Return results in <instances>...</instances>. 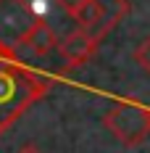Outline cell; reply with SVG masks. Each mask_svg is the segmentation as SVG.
<instances>
[{"mask_svg": "<svg viewBox=\"0 0 150 153\" xmlns=\"http://www.w3.org/2000/svg\"><path fill=\"white\" fill-rule=\"evenodd\" d=\"M53 87V79L18 58L0 50V132H8L40 98Z\"/></svg>", "mask_w": 150, "mask_h": 153, "instance_id": "obj_1", "label": "cell"}, {"mask_svg": "<svg viewBox=\"0 0 150 153\" xmlns=\"http://www.w3.org/2000/svg\"><path fill=\"white\" fill-rule=\"evenodd\" d=\"M103 124L121 145L137 148L150 135V106L137 98H121L103 116Z\"/></svg>", "mask_w": 150, "mask_h": 153, "instance_id": "obj_2", "label": "cell"}, {"mask_svg": "<svg viewBox=\"0 0 150 153\" xmlns=\"http://www.w3.org/2000/svg\"><path fill=\"white\" fill-rule=\"evenodd\" d=\"M79 29H87L100 42L111 29H116L129 16V0H76L66 8Z\"/></svg>", "mask_w": 150, "mask_h": 153, "instance_id": "obj_3", "label": "cell"}, {"mask_svg": "<svg viewBox=\"0 0 150 153\" xmlns=\"http://www.w3.org/2000/svg\"><path fill=\"white\" fill-rule=\"evenodd\" d=\"M40 19L32 0H0V50L18 53L27 32Z\"/></svg>", "mask_w": 150, "mask_h": 153, "instance_id": "obj_4", "label": "cell"}, {"mask_svg": "<svg viewBox=\"0 0 150 153\" xmlns=\"http://www.w3.org/2000/svg\"><path fill=\"white\" fill-rule=\"evenodd\" d=\"M98 48H100L98 37H92L87 29H79L76 27L74 32H69L58 42V53H61V58H63V63H66V69H76V66L87 63L90 58H95Z\"/></svg>", "mask_w": 150, "mask_h": 153, "instance_id": "obj_5", "label": "cell"}, {"mask_svg": "<svg viewBox=\"0 0 150 153\" xmlns=\"http://www.w3.org/2000/svg\"><path fill=\"white\" fill-rule=\"evenodd\" d=\"M21 48H29L34 56H47L50 50L58 48V34H55V29H53L45 19L40 16V19L32 24V29L27 32V37H24Z\"/></svg>", "mask_w": 150, "mask_h": 153, "instance_id": "obj_6", "label": "cell"}, {"mask_svg": "<svg viewBox=\"0 0 150 153\" xmlns=\"http://www.w3.org/2000/svg\"><path fill=\"white\" fill-rule=\"evenodd\" d=\"M134 61L150 74V37H145V42H142V45L134 50Z\"/></svg>", "mask_w": 150, "mask_h": 153, "instance_id": "obj_7", "label": "cell"}, {"mask_svg": "<svg viewBox=\"0 0 150 153\" xmlns=\"http://www.w3.org/2000/svg\"><path fill=\"white\" fill-rule=\"evenodd\" d=\"M18 153H42V151H40L37 145H32V143H29V145H24V148H21Z\"/></svg>", "mask_w": 150, "mask_h": 153, "instance_id": "obj_8", "label": "cell"}]
</instances>
